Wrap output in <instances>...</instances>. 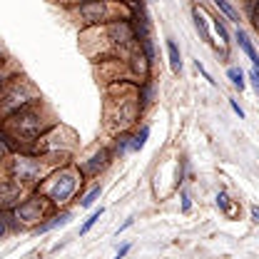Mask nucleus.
Segmentation results:
<instances>
[{
    "label": "nucleus",
    "mask_w": 259,
    "mask_h": 259,
    "mask_svg": "<svg viewBox=\"0 0 259 259\" xmlns=\"http://www.w3.org/2000/svg\"><path fill=\"white\" fill-rule=\"evenodd\" d=\"M58 122H60V117L48 100H42V97L32 100L30 105L20 107L18 112H13L10 117H5L0 122V130L5 135L3 142L8 145L10 152H30L35 140Z\"/></svg>",
    "instance_id": "1"
},
{
    "label": "nucleus",
    "mask_w": 259,
    "mask_h": 259,
    "mask_svg": "<svg viewBox=\"0 0 259 259\" xmlns=\"http://www.w3.org/2000/svg\"><path fill=\"white\" fill-rule=\"evenodd\" d=\"M80 48L93 63L125 60L137 50V37L130 18H117L95 28L80 30Z\"/></svg>",
    "instance_id": "2"
},
{
    "label": "nucleus",
    "mask_w": 259,
    "mask_h": 259,
    "mask_svg": "<svg viewBox=\"0 0 259 259\" xmlns=\"http://www.w3.org/2000/svg\"><path fill=\"white\" fill-rule=\"evenodd\" d=\"M145 115L140 97H137V82L132 80H112L105 88L102 100V127L110 137L130 132Z\"/></svg>",
    "instance_id": "3"
},
{
    "label": "nucleus",
    "mask_w": 259,
    "mask_h": 259,
    "mask_svg": "<svg viewBox=\"0 0 259 259\" xmlns=\"http://www.w3.org/2000/svg\"><path fill=\"white\" fill-rule=\"evenodd\" d=\"M72 157H55V155H32V152H10L3 175L15 180L18 185H23L28 192H32L55 167H60L63 162H70Z\"/></svg>",
    "instance_id": "4"
},
{
    "label": "nucleus",
    "mask_w": 259,
    "mask_h": 259,
    "mask_svg": "<svg viewBox=\"0 0 259 259\" xmlns=\"http://www.w3.org/2000/svg\"><path fill=\"white\" fill-rule=\"evenodd\" d=\"M82 187H85V175L80 172V167L75 162L70 160V162H63L60 167H55L32 192L42 194L55 209H60L70 199L80 197Z\"/></svg>",
    "instance_id": "5"
},
{
    "label": "nucleus",
    "mask_w": 259,
    "mask_h": 259,
    "mask_svg": "<svg viewBox=\"0 0 259 259\" xmlns=\"http://www.w3.org/2000/svg\"><path fill=\"white\" fill-rule=\"evenodd\" d=\"M63 10L67 20H72L80 30L95 28V25L117 20V18H130L127 0H82L77 5H67Z\"/></svg>",
    "instance_id": "6"
},
{
    "label": "nucleus",
    "mask_w": 259,
    "mask_h": 259,
    "mask_svg": "<svg viewBox=\"0 0 259 259\" xmlns=\"http://www.w3.org/2000/svg\"><path fill=\"white\" fill-rule=\"evenodd\" d=\"M53 212H58L42 194L28 192L25 199L13 207L10 212H5V222H8V232H25V229H35L40 222H45Z\"/></svg>",
    "instance_id": "7"
},
{
    "label": "nucleus",
    "mask_w": 259,
    "mask_h": 259,
    "mask_svg": "<svg viewBox=\"0 0 259 259\" xmlns=\"http://www.w3.org/2000/svg\"><path fill=\"white\" fill-rule=\"evenodd\" d=\"M80 147V135L70 125L58 122L48 130L45 135H40L30 147L32 155H55V157H75Z\"/></svg>",
    "instance_id": "8"
},
{
    "label": "nucleus",
    "mask_w": 259,
    "mask_h": 259,
    "mask_svg": "<svg viewBox=\"0 0 259 259\" xmlns=\"http://www.w3.org/2000/svg\"><path fill=\"white\" fill-rule=\"evenodd\" d=\"M40 97L42 95H40L37 85L32 82L25 72L13 75L8 80V85L3 88V93H0V122L5 117H10L13 112H18L20 107L30 105L32 100H40Z\"/></svg>",
    "instance_id": "9"
},
{
    "label": "nucleus",
    "mask_w": 259,
    "mask_h": 259,
    "mask_svg": "<svg viewBox=\"0 0 259 259\" xmlns=\"http://www.w3.org/2000/svg\"><path fill=\"white\" fill-rule=\"evenodd\" d=\"M112 160H115V155H112L110 145H97L88 157L75 160V164L80 167V172H82L85 177H100V175L112 164Z\"/></svg>",
    "instance_id": "10"
},
{
    "label": "nucleus",
    "mask_w": 259,
    "mask_h": 259,
    "mask_svg": "<svg viewBox=\"0 0 259 259\" xmlns=\"http://www.w3.org/2000/svg\"><path fill=\"white\" fill-rule=\"evenodd\" d=\"M25 194H28V190L23 185L0 175V212H10L13 207H18L25 199Z\"/></svg>",
    "instance_id": "11"
},
{
    "label": "nucleus",
    "mask_w": 259,
    "mask_h": 259,
    "mask_svg": "<svg viewBox=\"0 0 259 259\" xmlns=\"http://www.w3.org/2000/svg\"><path fill=\"white\" fill-rule=\"evenodd\" d=\"M70 220H72V212H70V209H63V212L58 209V212H53L45 222H40V225L35 227V229H30V232L32 234H42V232H50V229H55V227L67 225Z\"/></svg>",
    "instance_id": "12"
},
{
    "label": "nucleus",
    "mask_w": 259,
    "mask_h": 259,
    "mask_svg": "<svg viewBox=\"0 0 259 259\" xmlns=\"http://www.w3.org/2000/svg\"><path fill=\"white\" fill-rule=\"evenodd\" d=\"M137 97H140L142 110H150V107L155 105V97H157V85H155V80H152V77H147V80L137 82Z\"/></svg>",
    "instance_id": "13"
},
{
    "label": "nucleus",
    "mask_w": 259,
    "mask_h": 259,
    "mask_svg": "<svg viewBox=\"0 0 259 259\" xmlns=\"http://www.w3.org/2000/svg\"><path fill=\"white\" fill-rule=\"evenodd\" d=\"M192 20H194L197 32H199V37H202L207 45H212V35H209V18H207V13H204L199 5H194L192 8Z\"/></svg>",
    "instance_id": "14"
},
{
    "label": "nucleus",
    "mask_w": 259,
    "mask_h": 259,
    "mask_svg": "<svg viewBox=\"0 0 259 259\" xmlns=\"http://www.w3.org/2000/svg\"><path fill=\"white\" fill-rule=\"evenodd\" d=\"M234 40H237V45L244 50V55L252 60V67H257L259 65V58H257V50H254V45H252V40H249V35H247V30L239 25L237 30H234Z\"/></svg>",
    "instance_id": "15"
},
{
    "label": "nucleus",
    "mask_w": 259,
    "mask_h": 259,
    "mask_svg": "<svg viewBox=\"0 0 259 259\" xmlns=\"http://www.w3.org/2000/svg\"><path fill=\"white\" fill-rule=\"evenodd\" d=\"M130 137H132V132H120V135H115V137H112L110 150H112L115 160H117V157H122L125 152H130Z\"/></svg>",
    "instance_id": "16"
},
{
    "label": "nucleus",
    "mask_w": 259,
    "mask_h": 259,
    "mask_svg": "<svg viewBox=\"0 0 259 259\" xmlns=\"http://www.w3.org/2000/svg\"><path fill=\"white\" fill-rule=\"evenodd\" d=\"M18 72H23V70H20V65L15 63L13 58H8L5 63H0V93H3V88L8 85V80H10L13 75H18Z\"/></svg>",
    "instance_id": "17"
},
{
    "label": "nucleus",
    "mask_w": 259,
    "mask_h": 259,
    "mask_svg": "<svg viewBox=\"0 0 259 259\" xmlns=\"http://www.w3.org/2000/svg\"><path fill=\"white\" fill-rule=\"evenodd\" d=\"M167 55H169V67H172V72L180 75V72H182V55H180V48H177L175 40H167Z\"/></svg>",
    "instance_id": "18"
},
{
    "label": "nucleus",
    "mask_w": 259,
    "mask_h": 259,
    "mask_svg": "<svg viewBox=\"0 0 259 259\" xmlns=\"http://www.w3.org/2000/svg\"><path fill=\"white\" fill-rule=\"evenodd\" d=\"M147 137H150V125H142V127L130 137V152H140V150L145 147Z\"/></svg>",
    "instance_id": "19"
},
{
    "label": "nucleus",
    "mask_w": 259,
    "mask_h": 259,
    "mask_svg": "<svg viewBox=\"0 0 259 259\" xmlns=\"http://www.w3.org/2000/svg\"><path fill=\"white\" fill-rule=\"evenodd\" d=\"M100 194H102V185H95L90 192L80 194V207H82V209H90V207L97 202V197H100Z\"/></svg>",
    "instance_id": "20"
},
{
    "label": "nucleus",
    "mask_w": 259,
    "mask_h": 259,
    "mask_svg": "<svg viewBox=\"0 0 259 259\" xmlns=\"http://www.w3.org/2000/svg\"><path fill=\"white\" fill-rule=\"evenodd\" d=\"M214 5H217V10H220V13H225L232 23H237V25H239V20H242V18H239V13L229 5V0H214Z\"/></svg>",
    "instance_id": "21"
},
{
    "label": "nucleus",
    "mask_w": 259,
    "mask_h": 259,
    "mask_svg": "<svg viewBox=\"0 0 259 259\" xmlns=\"http://www.w3.org/2000/svg\"><path fill=\"white\" fill-rule=\"evenodd\" d=\"M227 77L232 80V85L242 93L244 90V72H242V67H227Z\"/></svg>",
    "instance_id": "22"
},
{
    "label": "nucleus",
    "mask_w": 259,
    "mask_h": 259,
    "mask_svg": "<svg viewBox=\"0 0 259 259\" xmlns=\"http://www.w3.org/2000/svg\"><path fill=\"white\" fill-rule=\"evenodd\" d=\"M212 20V25H214V30L220 32V40H222V50L229 48V30H227V25L222 23V18H209Z\"/></svg>",
    "instance_id": "23"
},
{
    "label": "nucleus",
    "mask_w": 259,
    "mask_h": 259,
    "mask_svg": "<svg viewBox=\"0 0 259 259\" xmlns=\"http://www.w3.org/2000/svg\"><path fill=\"white\" fill-rule=\"evenodd\" d=\"M102 214H105V209H102V207H97L95 212H93V214H90V217L85 220V225L80 227V234H88V232H90V229L95 227V222L100 220V217H102Z\"/></svg>",
    "instance_id": "24"
},
{
    "label": "nucleus",
    "mask_w": 259,
    "mask_h": 259,
    "mask_svg": "<svg viewBox=\"0 0 259 259\" xmlns=\"http://www.w3.org/2000/svg\"><path fill=\"white\" fill-rule=\"evenodd\" d=\"M247 20L257 25V0H247Z\"/></svg>",
    "instance_id": "25"
},
{
    "label": "nucleus",
    "mask_w": 259,
    "mask_h": 259,
    "mask_svg": "<svg viewBox=\"0 0 259 259\" xmlns=\"http://www.w3.org/2000/svg\"><path fill=\"white\" fill-rule=\"evenodd\" d=\"M8 155H10V150H8V145L0 140V175H3V167H5V160H8Z\"/></svg>",
    "instance_id": "26"
},
{
    "label": "nucleus",
    "mask_w": 259,
    "mask_h": 259,
    "mask_svg": "<svg viewBox=\"0 0 259 259\" xmlns=\"http://www.w3.org/2000/svg\"><path fill=\"white\" fill-rule=\"evenodd\" d=\"M217 207H220V209H225V212H229V197H227L225 192L217 194Z\"/></svg>",
    "instance_id": "27"
},
{
    "label": "nucleus",
    "mask_w": 259,
    "mask_h": 259,
    "mask_svg": "<svg viewBox=\"0 0 259 259\" xmlns=\"http://www.w3.org/2000/svg\"><path fill=\"white\" fill-rule=\"evenodd\" d=\"M249 82H252V88H254V90H259V72H257V67H252V70H249Z\"/></svg>",
    "instance_id": "28"
},
{
    "label": "nucleus",
    "mask_w": 259,
    "mask_h": 259,
    "mask_svg": "<svg viewBox=\"0 0 259 259\" xmlns=\"http://www.w3.org/2000/svg\"><path fill=\"white\" fill-rule=\"evenodd\" d=\"M180 199H182V212H190V207H192V204H190V194L182 190V192H180Z\"/></svg>",
    "instance_id": "29"
},
{
    "label": "nucleus",
    "mask_w": 259,
    "mask_h": 259,
    "mask_svg": "<svg viewBox=\"0 0 259 259\" xmlns=\"http://www.w3.org/2000/svg\"><path fill=\"white\" fill-rule=\"evenodd\" d=\"M8 234V222H5V212H0V239Z\"/></svg>",
    "instance_id": "30"
},
{
    "label": "nucleus",
    "mask_w": 259,
    "mask_h": 259,
    "mask_svg": "<svg viewBox=\"0 0 259 259\" xmlns=\"http://www.w3.org/2000/svg\"><path fill=\"white\" fill-rule=\"evenodd\" d=\"M229 107H232V110H234V112H237V115H239V120H242V117H244V110H242V107H239V102H237V100H229Z\"/></svg>",
    "instance_id": "31"
},
{
    "label": "nucleus",
    "mask_w": 259,
    "mask_h": 259,
    "mask_svg": "<svg viewBox=\"0 0 259 259\" xmlns=\"http://www.w3.org/2000/svg\"><path fill=\"white\" fill-rule=\"evenodd\" d=\"M127 252H130V244H122L117 252H115V259H122V257H127Z\"/></svg>",
    "instance_id": "32"
},
{
    "label": "nucleus",
    "mask_w": 259,
    "mask_h": 259,
    "mask_svg": "<svg viewBox=\"0 0 259 259\" xmlns=\"http://www.w3.org/2000/svg\"><path fill=\"white\" fill-rule=\"evenodd\" d=\"M8 58H10V53H8V48L3 45V40H0V63H5Z\"/></svg>",
    "instance_id": "33"
},
{
    "label": "nucleus",
    "mask_w": 259,
    "mask_h": 259,
    "mask_svg": "<svg viewBox=\"0 0 259 259\" xmlns=\"http://www.w3.org/2000/svg\"><path fill=\"white\" fill-rule=\"evenodd\" d=\"M53 3H60L63 8H67V5H77V3H82V0H53Z\"/></svg>",
    "instance_id": "34"
},
{
    "label": "nucleus",
    "mask_w": 259,
    "mask_h": 259,
    "mask_svg": "<svg viewBox=\"0 0 259 259\" xmlns=\"http://www.w3.org/2000/svg\"><path fill=\"white\" fill-rule=\"evenodd\" d=\"M252 222H259V209H257V204L252 207Z\"/></svg>",
    "instance_id": "35"
},
{
    "label": "nucleus",
    "mask_w": 259,
    "mask_h": 259,
    "mask_svg": "<svg viewBox=\"0 0 259 259\" xmlns=\"http://www.w3.org/2000/svg\"><path fill=\"white\" fill-rule=\"evenodd\" d=\"M127 227H132V217H130V220H125V225H122V227H120V229H117V234H120V232H125Z\"/></svg>",
    "instance_id": "36"
}]
</instances>
